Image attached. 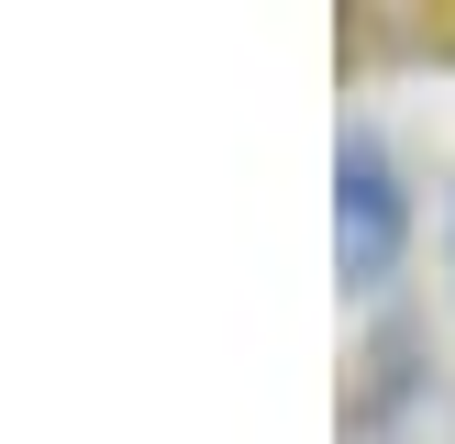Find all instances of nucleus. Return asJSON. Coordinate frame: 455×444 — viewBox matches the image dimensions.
<instances>
[{
  "label": "nucleus",
  "mask_w": 455,
  "mask_h": 444,
  "mask_svg": "<svg viewBox=\"0 0 455 444\" xmlns=\"http://www.w3.org/2000/svg\"><path fill=\"white\" fill-rule=\"evenodd\" d=\"M400 234H411V200H400L389 145H378V133H345V145H333V256H345V289L389 278Z\"/></svg>",
  "instance_id": "f257e3e1"
}]
</instances>
